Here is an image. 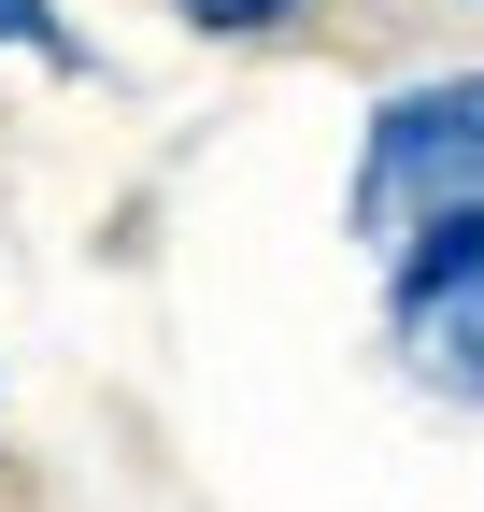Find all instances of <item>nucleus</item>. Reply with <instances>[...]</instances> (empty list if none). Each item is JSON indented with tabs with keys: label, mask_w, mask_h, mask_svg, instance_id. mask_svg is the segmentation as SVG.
<instances>
[{
	"label": "nucleus",
	"mask_w": 484,
	"mask_h": 512,
	"mask_svg": "<svg viewBox=\"0 0 484 512\" xmlns=\"http://www.w3.org/2000/svg\"><path fill=\"white\" fill-rule=\"evenodd\" d=\"M200 29H271V15H299V0H186Z\"/></svg>",
	"instance_id": "nucleus-3"
},
{
	"label": "nucleus",
	"mask_w": 484,
	"mask_h": 512,
	"mask_svg": "<svg viewBox=\"0 0 484 512\" xmlns=\"http://www.w3.org/2000/svg\"><path fill=\"white\" fill-rule=\"evenodd\" d=\"M399 370L442 399H484V228H442L399 256Z\"/></svg>",
	"instance_id": "nucleus-2"
},
{
	"label": "nucleus",
	"mask_w": 484,
	"mask_h": 512,
	"mask_svg": "<svg viewBox=\"0 0 484 512\" xmlns=\"http://www.w3.org/2000/svg\"><path fill=\"white\" fill-rule=\"evenodd\" d=\"M356 228L371 242H442V228H484V72H442V86H399L385 128H371V171H356Z\"/></svg>",
	"instance_id": "nucleus-1"
},
{
	"label": "nucleus",
	"mask_w": 484,
	"mask_h": 512,
	"mask_svg": "<svg viewBox=\"0 0 484 512\" xmlns=\"http://www.w3.org/2000/svg\"><path fill=\"white\" fill-rule=\"evenodd\" d=\"M0 43H43V57H72V43H57V15H43V0H0Z\"/></svg>",
	"instance_id": "nucleus-4"
}]
</instances>
